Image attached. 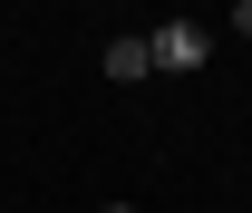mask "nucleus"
<instances>
[{
  "instance_id": "obj_1",
  "label": "nucleus",
  "mask_w": 252,
  "mask_h": 213,
  "mask_svg": "<svg viewBox=\"0 0 252 213\" xmlns=\"http://www.w3.org/2000/svg\"><path fill=\"white\" fill-rule=\"evenodd\" d=\"M146 59H156L165 78H194V68L214 59V30H194V20H165V30H146Z\"/></svg>"
},
{
  "instance_id": "obj_2",
  "label": "nucleus",
  "mask_w": 252,
  "mask_h": 213,
  "mask_svg": "<svg viewBox=\"0 0 252 213\" xmlns=\"http://www.w3.org/2000/svg\"><path fill=\"white\" fill-rule=\"evenodd\" d=\"M107 78H117V88H136V78H156V59H146V39H107Z\"/></svg>"
},
{
  "instance_id": "obj_3",
  "label": "nucleus",
  "mask_w": 252,
  "mask_h": 213,
  "mask_svg": "<svg viewBox=\"0 0 252 213\" xmlns=\"http://www.w3.org/2000/svg\"><path fill=\"white\" fill-rule=\"evenodd\" d=\"M233 30H243V39H252V0H243V10H233Z\"/></svg>"
},
{
  "instance_id": "obj_4",
  "label": "nucleus",
  "mask_w": 252,
  "mask_h": 213,
  "mask_svg": "<svg viewBox=\"0 0 252 213\" xmlns=\"http://www.w3.org/2000/svg\"><path fill=\"white\" fill-rule=\"evenodd\" d=\"M107 213H136V204H107Z\"/></svg>"
}]
</instances>
